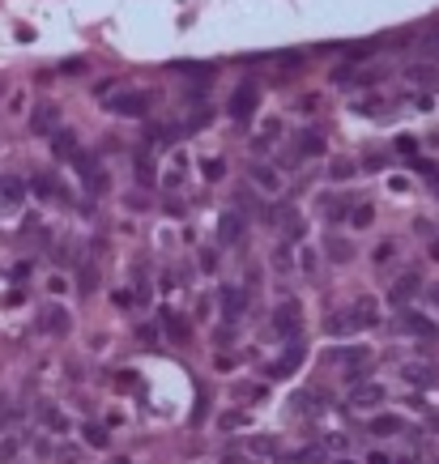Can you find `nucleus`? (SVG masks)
Instances as JSON below:
<instances>
[{"mask_svg":"<svg viewBox=\"0 0 439 464\" xmlns=\"http://www.w3.org/2000/svg\"><path fill=\"white\" fill-rule=\"evenodd\" d=\"M103 103H107V111H111V115H128V119H141L145 111H150V103H154V99H150V94H141V90H128V85H124V90L107 94Z\"/></svg>","mask_w":439,"mask_h":464,"instance_id":"f257e3e1","label":"nucleus"},{"mask_svg":"<svg viewBox=\"0 0 439 464\" xmlns=\"http://www.w3.org/2000/svg\"><path fill=\"white\" fill-rule=\"evenodd\" d=\"M72 166H77V175H81V183H86L90 196H103V192H107V170L99 166V158L77 150V154H72Z\"/></svg>","mask_w":439,"mask_h":464,"instance_id":"f03ea898","label":"nucleus"},{"mask_svg":"<svg viewBox=\"0 0 439 464\" xmlns=\"http://www.w3.org/2000/svg\"><path fill=\"white\" fill-rule=\"evenodd\" d=\"M256 103H260V85L256 81H239L231 90V115L239 119V124H248V119L256 115Z\"/></svg>","mask_w":439,"mask_h":464,"instance_id":"7ed1b4c3","label":"nucleus"},{"mask_svg":"<svg viewBox=\"0 0 439 464\" xmlns=\"http://www.w3.org/2000/svg\"><path fill=\"white\" fill-rule=\"evenodd\" d=\"M299 324H303V307H299V303H282V307H277V315H273V332L295 336V332H299Z\"/></svg>","mask_w":439,"mask_h":464,"instance_id":"20e7f679","label":"nucleus"},{"mask_svg":"<svg viewBox=\"0 0 439 464\" xmlns=\"http://www.w3.org/2000/svg\"><path fill=\"white\" fill-rule=\"evenodd\" d=\"M303 350H307V345H303V336H290V345H286V358H282V362L273 366V375H290V371H295V366L303 362Z\"/></svg>","mask_w":439,"mask_h":464,"instance_id":"39448f33","label":"nucleus"},{"mask_svg":"<svg viewBox=\"0 0 439 464\" xmlns=\"http://www.w3.org/2000/svg\"><path fill=\"white\" fill-rule=\"evenodd\" d=\"M56 124H60V111H56L52 103L35 107V115H30V128H35V132H56Z\"/></svg>","mask_w":439,"mask_h":464,"instance_id":"423d86ee","label":"nucleus"},{"mask_svg":"<svg viewBox=\"0 0 439 464\" xmlns=\"http://www.w3.org/2000/svg\"><path fill=\"white\" fill-rule=\"evenodd\" d=\"M39 328H43V332H68V311H64V307H43Z\"/></svg>","mask_w":439,"mask_h":464,"instance_id":"0eeeda50","label":"nucleus"},{"mask_svg":"<svg viewBox=\"0 0 439 464\" xmlns=\"http://www.w3.org/2000/svg\"><path fill=\"white\" fill-rule=\"evenodd\" d=\"M401 324H405L413 336H439V328L427 320V315H418V311H401Z\"/></svg>","mask_w":439,"mask_h":464,"instance_id":"6e6552de","label":"nucleus"},{"mask_svg":"<svg viewBox=\"0 0 439 464\" xmlns=\"http://www.w3.org/2000/svg\"><path fill=\"white\" fill-rule=\"evenodd\" d=\"M248 175H252V183H256V188H264V192H277V188H282V179H277V170H273V166H260V162H256Z\"/></svg>","mask_w":439,"mask_h":464,"instance_id":"1a4fd4ad","label":"nucleus"},{"mask_svg":"<svg viewBox=\"0 0 439 464\" xmlns=\"http://www.w3.org/2000/svg\"><path fill=\"white\" fill-rule=\"evenodd\" d=\"M299 154H303V158H315V154H324V137L315 132V128H307V132L299 137Z\"/></svg>","mask_w":439,"mask_h":464,"instance_id":"9d476101","label":"nucleus"},{"mask_svg":"<svg viewBox=\"0 0 439 464\" xmlns=\"http://www.w3.org/2000/svg\"><path fill=\"white\" fill-rule=\"evenodd\" d=\"M222 315L226 320H239L243 315V290H222Z\"/></svg>","mask_w":439,"mask_h":464,"instance_id":"9b49d317","label":"nucleus"},{"mask_svg":"<svg viewBox=\"0 0 439 464\" xmlns=\"http://www.w3.org/2000/svg\"><path fill=\"white\" fill-rule=\"evenodd\" d=\"M375 320H380V315H375V303H371V299H362V303H354V320H350V324H358V328L367 324V328H371Z\"/></svg>","mask_w":439,"mask_h":464,"instance_id":"f8f14e48","label":"nucleus"},{"mask_svg":"<svg viewBox=\"0 0 439 464\" xmlns=\"http://www.w3.org/2000/svg\"><path fill=\"white\" fill-rule=\"evenodd\" d=\"M52 150H56V158H68V162H72V154H77V141H72V132H56V137H52Z\"/></svg>","mask_w":439,"mask_h":464,"instance_id":"ddd939ff","label":"nucleus"},{"mask_svg":"<svg viewBox=\"0 0 439 464\" xmlns=\"http://www.w3.org/2000/svg\"><path fill=\"white\" fill-rule=\"evenodd\" d=\"M217 230H222V239H226V243H239V239H243V222H239V213H226Z\"/></svg>","mask_w":439,"mask_h":464,"instance_id":"4468645a","label":"nucleus"},{"mask_svg":"<svg viewBox=\"0 0 439 464\" xmlns=\"http://www.w3.org/2000/svg\"><path fill=\"white\" fill-rule=\"evenodd\" d=\"M380 401H384V387H375V383H371V387H358V392H354V405H358V409L380 405Z\"/></svg>","mask_w":439,"mask_h":464,"instance_id":"2eb2a0df","label":"nucleus"},{"mask_svg":"<svg viewBox=\"0 0 439 464\" xmlns=\"http://www.w3.org/2000/svg\"><path fill=\"white\" fill-rule=\"evenodd\" d=\"M401 375H405V379H413V383H422V387H427V383H439V375L431 371V366H405Z\"/></svg>","mask_w":439,"mask_h":464,"instance_id":"dca6fc26","label":"nucleus"},{"mask_svg":"<svg viewBox=\"0 0 439 464\" xmlns=\"http://www.w3.org/2000/svg\"><path fill=\"white\" fill-rule=\"evenodd\" d=\"M371 430H375V434H397V430H401V418H393V413H380V418H371Z\"/></svg>","mask_w":439,"mask_h":464,"instance_id":"f3484780","label":"nucleus"},{"mask_svg":"<svg viewBox=\"0 0 439 464\" xmlns=\"http://www.w3.org/2000/svg\"><path fill=\"white\" fill-rule=\"evenodd\" d=\"M162 324H166V332L175 341H188V320H179V315H162Z\"/></svg>","mask_w":439,"mask_h":464,"instance_id":"a211bd4d","label":"nucleus"},{"mask_svg":"<svg viewBox=\"0 0 439 464\" xmlns=\"http://www.w3.org/2000/svg\"><path fill=\"white\" fill-rule=\"evenodd\" d=\"M354 175V162H346V158H337L333 166H329V179H337V183H346Z\"/></svg>","mask_w":439,"mask_h":464,"instance_id":"6ab92c4d","label":"nucleus"},{"mask_svg":"<svg viewBox=\"0 0 439 464\" xmlns=\"http://www.w3.org/2000/svg\"><path fill=\"white\" fill-rule=\"evenodd\" d=\"M35 192H39V196H64V192L52 183V179H47V175H35V183H30Z\"/></svg>","mask_w":439,"mask_h":464,"instance_id":"aec40b11","label":"nucleus"},{"mask_svg":"<svg viewBox=\"0 0 439 464\" xmlns=\"http://www.w3.org/2000/svg\"><path fill=\"white\" fill-rule=\"evenodd\" d=\"M413 290H418V277H405V281H397L393 285V303H401V299H409Z\"/></svg>","mask_w":439,"mask_h":464,"instance_id":"412c9836","label":"nucleus"},{"mask_svg":"<svg viewBox=\"0 0 439 464\" xmlns=\"http://www.w3.org/2000/svg\"><path fill=\"white\" fill-rule=\"evenodd\" d=\"M371 217H375L371 205H354V217H350V222H354V226H371Z\"/></svg>","mask_w":439,"mask_h":464,"instance_id":"4be33fe9","label":"nucleus"},{"mask_svg":"<svg viewBox=\"0 0 439 464\" xmlns=\"http://www.w3.org/2000/svg\"><path fill=\"white\" fill-rule=\"evenodd\" d=\"M86 443H94V447H107V430L90 422V426H86Z\"/></svg>","mask_w":439,"mask_h":464,"instance_id":"5701e85b","label":"nucleus"},{"mask_svg":"<svg viewBox=\"0 0 439 464\" xmlns=\"http://www.w3.org/2000/svg\"><path fill=\"white\" fill-rule=\"evenodd\" d=\"M413 81H418V85H435V90H439V72H435V68H413Z\"/></svg>","mask_w":439,"mask_h":464,"instance_id":"b1692460","label":"nucleus"},{"mask_svg":"<svg viewBox=\"0 0 439 464\" xmlns=\"http://www.w3.org/2000/svg\"><path fill=\"white\" fill-rule=\"evenodd\" d=\"M162 183H166V188H179V183H184V158H175V166L166 170V179H162Z\"/></svg>","mask_w":439,"mask_h":464,"instance_id":"393cba45","label":"nucleus"},{"mask_svg":"<svg viewBox=\"0 0 439 464\" xmlns=\"http://www.w3.org/2000/svg\"><path fill=\"white\" fill-rule=\"evenodd\" d=\"M0 192H5V201H21V196H26V188H21L17 179H5V183H0Z\"/></svg>","mask_w":439,"mask_h":464,"instance_id":"a878e982","label":"nucleus"},{"mask_svg":"<svg viewBox=\"0 0 439 464\" xmlns=\"http://www.w3.org/2000/svg\"><path fill=\"white\" fill-rule=\"evenodd\" d=\"M315 405H320V392H299L295 396V409H303V413H311Z\"/></svg>","mask_w":439,"mask_h":464,"instance_id":"bb28decb","label":"nucleus"},{"mask_svg":"<svg viewBox=\"0 0 439 464\" xmlns=\"http://www.w3.org/2000/svg\"><path fill=\"white\" fill-rule=\"evenodd\" d=\"M222 175H226V162L222 158H209L205 162V179H222Z\"/></svg>","mask_w":439,"mask_h":464,"instance_id":"cd10ccee","label":"nucleus"},{"mask_svg":"<svg viewBox=\"0 0 439 464\" xmlns=\"http://www.w3.org/2000/svg\"><path fill=\"white\" fill-rule=\"evenodd\" d=\"M43 418H47V430H64V426H68L64 413H56V409H43Z\"/></svg>","mask_w":439,"mask_h":464,"instance_id":"c85d7f7f","label":"nucleus"},{"mask_svg":"<svg viewBox=\"0 0 439 464\" xmlns=\"http://www.w3.org/2000/svg\"><path fill=\"white\" fill-rule=\"evenodd\" d=\"M137 170H141V183H154V162L145 158V154L137 158Z\"/></svg>","mask_w":439,"mask_h":464,"instance_id":"c756f323","label":"nucleus"},{"mask_svg":"<svg viewBox=\"0 0 439 464\" xmlns=\"http://www.w3.org/2000/svg\"><path fill=\"white\" fill-rule=\"evenodd\" d=\"M397 154L413 158V154H418V141H413V137H397Z\"/></svg>","mask_w":439,"mask_h":464,"instance_id":"7c9ffc66","label":"nucleus"},{"mask_svg":"<svg viewBox=\"0 0 439 464\" xmlns=\"http://www.w3.org/2000/svg\"><path fill=\"white\" fill-rule=\"evenodd\" d=\"M0 460H17V438H5V443H0Z\"/></svg>","mask_w":439,"mask_h":464,"instance_id":"2f4dec72","label":"nucleus"},{"mask_svg":"<svg viewBox=\"0 0 439 464\" xmlns=\"http://www.w3.org/2000/svg\"><path fill=\"white\" fill-rule=\"evenodd\" d=\"M329 252H333L337 260H350V243H329Z\"/></svg>","mask_w":439,"mask_h":464,"instance_id":"473e14b6","label":"nucleus"},{"mask_svg":"<svg viewBox=\"0 0 439 464\" xmlns=\"http://www.w3.org/2000/svg\"><path fill=\"white\" fill-rule=\"evenodd\" d=\"M222 464H243V456H239V452H226V456H222Z\"/></svg>","mask_w":439,"mask_h":464,"instance_id":"72a5a7b5","label":"nucleus"},{"mask_svg":"<svg viewBox=\"0 0 439 464\" xmlns=\"http://www.w3.org/2000/svg\"><path fill=\"white\" fill-rule=\"evenodd\" d=\"M333 464H354V460H333Z\"/></svg>","mask_w":439,"mask_h":464,"instance_id":"f704fd0d","label":"nucleus"},{"mask_svg":"<svg viewBox=\"0 0 439 464\" xmlns=\"http://www.w3.org/2000/svg\"><path fill=\"white\" fill-rule=\"evenodd\" d=\"M435 303H439V285H435Z\"/></svg>","mask_w":439,"mask_h":464,"instance_id":"c9c22d12","label":"nucleus"}]
</instances>
